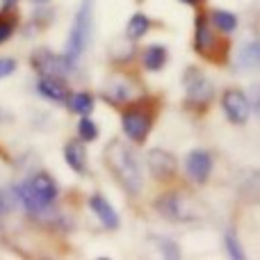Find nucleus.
<instances>
[{
	"instance_id": "f257e3e1",
	"label": "nucleus",
	"mask_w": 260,
	"mask_h": 260,
	"mask_svg": "<svg viewBox=\"0 0 260 260\" xmlns=\"http://www.w3.org/2000/svg\"><path fill=\"white\" fill-rule=\"evenodd\" d=\"M105 165L110 167L117 180L128 189L133 197L142 192V171L135 160L133 151L121 142V139H112L105 148Z\"/></svg>"
},
{
	"instance_id": "2eb2a0df",
	"label": "nucleus",
	"mask_w": 260,
	"mask_h": 260,
	"mask_svg": "<svg viewBox=\"0 0 260 260\" xmlns=\"http://www.w3.org/2000/svg\"><path fill=\"white\" fill-rule=\"evenodd\" d=\"M14 194H16V199L23 203V208H25L30 215H37V217H44L50 212V206H44V203L37 201V197L32 194L30 185H27V180H23V183H18L16 187H14Z\"/></svg>"
},
{
	"instance_id": "9b49d317",
	"label": "nucleus",
	"mask_w": 260,
	"mask_h": 260,
	"mask_svg": "<svg viewBox=\"0 0 260 260\" xmlns=\"http://www.w3.org/2000/svg\"><path fill=\"white\" fill-rule=\"evenodd\" d=\"M135 85L128 80L126 76H114L105 82V89H103V96L110 101L112 105H123V103H130L135 99Z\"/></svg>"
},
{
	"instance_id": "aec40b11",
	"label": "nucleus",
	"mask_w": 260,
	"mask_h": 260,
	"mask_svg": "<svg viewBox=\"0 0 260 260\" xmlns=\"http://www.w3.org/2000/svg\"><path fill=\"white\" fill-rule=\"evenodd\" d=\"M148 27H151V21L144 14H133V18H130L126 25V35L130 41H139L148 32Z\"/></svg>"
},
{
	"instance_id": "f03ea898",
	"label": "nucleus",
	"mask_w": 260,
	"mask_h": 260,
	"mask_svg": "<svg viewBox=\"0 0 260 260\" xmlns=\"http://www.w3.org/2000/svg\"><path fill=\"white\" fill-rule=\"evenodd\" d=\"M91 30H94V0H82L76 16H73L71 30H69L67 53H64L69 59L78 62L85 55L87 46L91 41Z\"/></svg>"
},
{
	"instance_id": "a878e982",
	"label": "nucleus",
	"mask_w": 260,
	"mask_h": 260,
	"mask_svg": "<svg viewBox=\"0 0 260 260\" xmlns=\"http://www.w3.org/2000/svg\"><path fill=\"white\" fill-rule=\"evenodd\" d=\"M16 71V59L12 57H0V80L7 76H12V73Z\"/></svg>"
},
{
	"instance_id": "4468645a",
	"label": "nucleus",
	"mask_w": 260,
	"mask_h": 260,
	"mask_svg": "<svg viewBox=\"0 0 260 260\" xmlns=\"http://www.w3.org/2000/svg\"><path fill=\"white\" fill-rule=\"evenodd\" d=\"M89 208L94 210V215L99 217V221L108 231H117L119 229V215L114 212L112 203H108V199H105V197H101V194H94V197L89 199Z\"/></svg>"
},
{
	"instance_id": "b1692460",
	"label": "nucleus",
	"mask_w": 260,
	"mask_h": 260,
	"mask_svg": "<svg viewBox=\"0 0 260 260\" xmlns=\"http://www.w3.org/2000/svg\"><path fill=\"white\" fill-rule=\"evenodd\" d=\"M224 244H226V251H229L231 258H235V260L244 258V251H242V247H240V242H238V238H235L233 231H229V233L224 235Z\"/></svg>"
},
{
	"instance_id": "4be33fe9",
	"label": "nucleus",
	"mask_w": 260,
	"mask_h": 260,
	"mask_svg": "<svg viewBox=\"0 0 260 260\" xmlns=\"http://www.w3.org/2000/svg\"><path fill=\"white\" fill-rule=\"evenodd\" d=\"M78 135H80L82 142H94V139H99V126L89 119V114L80 119V123H78Z\"/></svg>"
},
{
	"instance_id": "6ab92c4d",
	"label": "nucleus",
	"mask_w": 260,
	"mask_h": 260,
	"mask_svg": "<svg viewBox=\"0 0 260 260\" xmlns=\"http://www.w3.org/2000/svg\"><path fill=\"white\" fill-rule=\"evenodd\" d=\"M210 23L215 30L224 32V35H231V32L238 27V16L226 12V9H215V12L210 14Z\"/></svg>"
},
{
	"instance_id": "f8f14e48",
	"label": "nucleus",
	"mask_w": 260,
	"mask_h": 260,
	"mask_svg": "<svg viewBox=\"0 0 260 260\" xmlns=\"http://www.w3.org/2000/svg\"><path fill=\"white\" fill-rule=\"evenodd\" d=\"M32 194L37 197V201L44 203V206H53V201L57 199V183L50 178L48 174H37L27 180Z\"/></svg>"
},
{
	"instance_id": "2f4dec72",
	"label": "nucleus",
	"mask_w": 260,
	"mask_h": 260,
	"mask_svg": "<svg viewBox=\"0 0 260 260\" xmlns=\"http://www.w3.org/2000/svg\"><path fill=\"white\" fill-rule=\"evenodd\" d=\"M37 3H46V0H37Z\"/></svg>"
},
{
	"instance_id": "c85d7f7f",
	"label": "nucleus",
	"mask_w": 260,
	"mask_h": 260,
	"mask_svg": "<svg viewBox=\"0 0 260 260\" xmlns=\"http://www.w3.org/2000/svg\"><path fill=\"white\" fill-rule=\"evenodd\" d=\"M0 121H9V112H5L3 108H0Z\"/></svg>"
},
{
	"instance_id": "39448f33",
	"label": "nucleus",
	"mask_w": 260,
	"mask_h": 260,
	"mask_svg": "<svg viewBox=\"0 0 260 260\" xmlns=\"http://www.w3.org/2000/svg\"><path fill=\"white\" fill-rule=\"evenodd\" d=\"M183 85H185V94H187L189 103H208L212 99V94H215L212 82L208 80V76L199 67L185 69Z\"/></svg>"
},
{
	"instance_id": "0eeeda50",
	"label": "nucleus",
	"mask_w": 260,
	"mask_h": 260,
	"mask_svg": "<svg viewBox=\"0 0 260 260\" xmlns=\"http://www.w3.org/2000/svg\"><path fill=\"white\" fill-rule=\"evenodd\" d=\"M153 117L148 112H144L142 108H128L121 117V128L128 135V139H133L135 144H142L146 139V135L151 133Z\"/></svg>"
},
{
	"instance_id": "423d86ee",
	"label": "nucleus",
	"mask_w": 260,
	"mask_h": 260,
	"mask_svg": "<svg viewBox=\"0 0 260 260\" xmlns=\"http://www.w3.org/2000/svg\"><path fill=\"white\" fill-rule=\"evenodd\" d=\"M221 108H224L226 117H229L231 123H242L249 121V114H251V101L244 94L242 89H226L224 96H221Z\"/></svg>"
},
{
	"instance_id": "7c9ffc66",
	"label": "nucleus",
	"mask_w": 260,
	"mask_h": 260,
	"mask_svg": "<svg viewBox=\"0 0 260 260\" xmlns=\"http://www.w3.org/2000/svg\"><path fill=\"white\" fill-rule=\"evenodd\" d=\"M14 3V0H7V7H9V5H12Z\"/></svg>"
},
{
	"instance_id": "c756f323",
	"label": "nucleus",
	"mask_w": 260,
	"mask_h": 260,
	"mask_svg": "<svg viewBox=\"0 0 260 260\" xmlns=\"http://www.w3.org/2000/svg\"><path fill=\"white\" fill-rule=\"evenodd\" d=\"M180 3H185V5H199V0H180Z\"/></svg>"
},
{
	"instance_id": "20e7f679",
	"label": "nucleus",
	"mask_w": 260,
	"mask_h": 260,
	"mask_svg": "<svg viewBox=\"0 0 260 260\" xmlns=\"http://www.w3.org/2000/svg\"><path fill=\"white\" fill-rule=\"evenodd\" d=\"M155 210L160 212L165 219H171V221H192V219H197V212L192 210L189 201L185 197H180L178 192L162 194V197L155 201Z\"/></svg>"
},
{
	"instance_id": "ddd939ff",
	"label": "nucleus",
	"mask_w": 260,
	"mask_h": 260,
	"mask_svg": "<svg viewBox=\"0 0 260 260\" xmlns=\"http://www.w3.org/2000/svg\"><path fill=\"white\" fill-rule=\"evenodd\" d=\"M37 89L44 99L53 101V103H67L69 101V89L64 85L62 78H50V76H41L37 82Z\"/></svg>"
},
{
	"instance_id": "dca6fc26",
	"label": "nucleus",
	"mask_w": 260,
	"mask_h": 260,
	"mask_svg": "<svg viewBox=\"0 0 260 260\" xmlns=\"http://www.w3.org/2000/svg\"><path fill=\"white\" fill-rule=\"evenodd\" d=\"M64 160H67V165L71 167L73 171L85 174V169H87V153H85V146H82L80 142L71 139V142L64 146Z\"/></svg>"
},
{
	"instance_id": "a211bd4d",
	"label": "nucleus",
	"mask_w": 260,
	"mask_h": 260,
	"mask_svg": "<svg viewBox=\"0 0 260 260\" xmlns=\"http://www.w3.org/2000/svg\"><path fill=\"white\" fill-rule=\"evenodd\" d=\"M67 105L71 112L87 117V114L94 112V96H91L89 91H76V94H69Z\"/></svg>"
},
{
	"instance_id": "9d476101",
	"label": "nucleus",
	"mask_w": 260,
	"mask_h": 260,
	"mask_svg": "<svg viewBox=\"0 0 260 260\" xmlns=\"http://www.w3.org/2000/svg\"><path fill=\"white\" fill-rule=\"evenodd\" d=\"M185 169H187V176L194 180V183L203 185L208 178H210V171H212L210 153L203 151V148H194V151L187 155V160H185Z\"/></svg>"
},
{
	"instance_id": "393cba45",
	"label": "nucleus",
	"mask_w": 260,
	"mask_h": 260,
	"mask_svg": "<svg viewBox=\"0 0 260 260\" xmlns=\"http://www.w3.org/2000/svg\"><path fill=\"white\" fill-rule=\"evenodd\" d=\"M155 242H157V249H160L162 256H167V258H180V249H178V244H176L174 240H169V238H155Z\"/></svg>"
},
{
	"instance_id": "1a4fd4ad",
	"label": "nucleus",
	"mask_w": 260,
	"mask_h": 260,
	"mask_svg": "<svg viewBox=\"0 0 260 260\" xmlns=\"http://www.w3.org/2000/svg\"><path fill=\"white\" fill-rule=\"evenodd\" d=\"M146 165H148V171H151L157 180L171 178V176L176 174V169H178L176 157L171 155L169 151H165V148H151L146 155Z\"/></svg>"
},
{
	"instance_id": "7ed1b4c3",
	"label": "nucleus",
	"mask_w": 260,
	"mask_h": 260,
	"mask_svg": "<svg viewBox=\"0 0 260 260\" xmlns=\"http://www.w3.org/2000/svg\"><path fill=\"white\" fill-rule=\"evenodd\" d=\"M30 64L39 76H50V78H67L69 73L76 69V62L69 59L67 55H55L48 48H39L37 53H32Z\"/></svg>"
},
{
	"instance_id": "5701e85b",
	"label": "nucleus",
	"mask_w": 260,
	"mask_h": 260,
	"mask_svg": "<svg viewBox=\"0 0 260 260\" xmlns=\"http://www.w3.org/2000/svg\"><path fill=\"white\" fill-rule=\"evenodd\" d=\"M14 30H16V18L9 12H0V44H5L14 35Z\"/></svg>"
},
{
	"instance_id": "f3484780",
	"label": "nucleus",
	"mask_w": 260,
	"mask_h": 260,
	"mask_svg": "<svg viewBox=\"0 0 260 260\" xmlns=\"http://www.w3.org/2000/svg\"><path fill=\"white\" fill-rule=\"evenodd\" d=\"M142 62L148 71H160V69L167 64V48L160 44L148 46V48L142 53Z\"/></svg>"
},
{
	"instance_id": "cd10ccee",
	"label": "nucleus",
	"mask_w": 260,
	"mask_h": 260,
	"mask_svg": "<svg viewBox=\"0 0 260 260\" xmlns=\"http://www.w3.org/2000/svg\"><path fill=\"white\" fill-rule=\"evenodd\" d=\"M251 101V108H253V112L258 114V119H260V87L256 89V94H253V99H249Z\"/></svg>"
},
{
	"instance_id": "bb28decb",
	"label": "nucleus",
	"mask_w": 260,
	"mask_h": 260,
	"mask_svg": "<svg viewBox=\"0 0 260 260\" xmlns=\"http://www.w3.org/2000/svg\"><path fill=\"white\" fill-rule=\"evenodd\" d=\"M9 210H12V203H9L7 194H3V192H0V217H5Z\"/></svg>"
},
{
	"instance_id": "6e6552de",
	"label": "nucleus",
	"mask_w": 260,
	"mask_h": 260,
	"mask_svg": "<svg viewBox=\"0 0 260 260\" xmlns=\"http://www.w3.org/2000/svg\"><path fill=\"white\" fill-rule=\"evenodd\" d=\"M217 32L212 23L206 16H197V37H194V48L208 59H217Z\"/></svg>"
},
{
	"instance_id": "412c9836",
	"label": "nucleus",
	"mask_w": 260,
	"mask_h": 260,
	"mask_svg": "<svg viewBox=\"0 0 260 260\" xmlns=\"http://www.w3.org/2000/svg\"><path fill=\"white\" fill-rule=\"evenodd\" d=\"M240 62H242V67H247V69L260 67V41L244 46L242 53H240Z\"/></svg>"
}]
</instances>
